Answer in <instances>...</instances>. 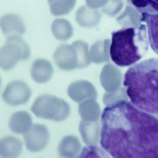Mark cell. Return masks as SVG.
<instances>
[{
    "label": "cell",
    "mask_w": 158,
    "mask_h": 158,
    "mask_svg": "<svg viewBox=\"0 0 158 158\" xmlns=\"http://www.w3.org/2000/svg\"><path fill=\"white\" fill-rule=\"evenodd\" d=\"M53 59L56 65L63 71L84 69L90 63L88 45L81 40H76L72 45L62 44L54 52Z\"/></svg>",
    "instance_id": "obj_4"
},
{
    "label": "cell",
    "mask_w": 158,
    "mask_h": 158,
    "mask_svg": "<svg viewBox=\"0 0 158 158\" xmlns=\"http://www.w3.org/2000/svg\"><path fill=\"white\" fill-rule=\"evenodd\" d=\"M33 120L31 115L25 111L14 113L9 122V127L12 132L24 135L31 128Z\"/></svg>",
    "instance_id": "obj_11"
},
{
    "label": "cell",
    "mask_w": 158,
    "mask_h": 158,
    "mask_svg": "<svg viewBox=\"0 0 158 158\" xmlns=\"http://www.w3.org/2000/svg\"><path fill=\"white\" fill-rule=\"evenodd\" d=\"M23 150V142L13 136L3 138L0 141V156L2 158H15Z\"/></svg>",
    "instance_id": "obj_15"
},
{
    "label": "cell",
    "mask_w": 158,
    "mask_h": 158,
    "mask_svg": "<svg viewBox=\"0 0 158 158\" xmlns=\"http://www.w3.org/2000/svg\"><path fill=\"white\" fill-rule=\"evenodd\" d=\"M138 13L158 14V0H127Z\"/></svg>",
    "instance_id": "obj_19"
},
{
    "label": "cell",
    "mask_w": 158,
    "mask_h": 158,
    "mask_svg": "<svg viewBox=\"0 0 158 158\" xmlns=\"http://www.w3.org/2000/svg\"><path fill=\"white\" fill-rule=\"evenodd\" d=\"M38 118L55 122H61L70 116L69 104L60 98L49 94H43L36 99L31 108Z\"/></svg>",
    "instance_id": "obj_5"
},
{
    "label": "cell",
    "mask_w": 158,
    "mask_h": 158,
    "mask_svg": "<svg viewBox=\"0 0 158 158\" xmlns=\"http://www.w3.org/2000/svg\"><path fill=\"white\" fill-rule=\"evenodd\" d=\"M82 149V146L77 137L69 135L64 137L59 144L58 151L59 155L64 158L76 157Z\"/></svg>",
    "instance_id": "obj_12"
},
{
    "label": "cell",
    "mask_w": 158,
    "mask_h": 158,
    "mask_svg": "<svg viewBox=\"0 0 158 158\" xmlns=\"http://www.w3.org/2000/svg\"><path fill=\"white\" fill-rule=\"evenodd\" d=\"M79 131L84 142L89 146L95 145L98 140V129L93 122L80 121Z\"/></svg>",
    "instance_id": "obj_16"
},
{
    "label": "cell",
    "mask_w": 158,
    "mask_h": 158,
    "mask_svg": "<svg viewBox=\"0 0 158 158\" xmlns=\"http://www.w3.org/2000/svg\"><path fill=\"white\" fill-rule=\"evenodd\" d=\"M141 15L140 21L147 24L151 48L158 55V14L143 13Z\"/></svg>",
    "instance_id": "obj_13"
},
{
    "label": "cell",
    "mask_w": 158,
    "mask_h": 158,
    "mask_svg": "<svg viewBox=\"0 0 158 158\" xmlns=\"http://www.w3.org/2000/svg\"><path fill=\"white\" fill-rule=\"evenodd\" d=\"M123 85L134 106L158 117V58L130 67L124 75Z\"/></svg>",
    "instance_id": "obj_2"
},
{
    "label": "cell",
    "mask_w": 158,
    "mask_h": 158,
    "mask_svg": "<svg viewBox=\"0 0 158 158\" xmlns=\"http://www.w3.org/2000/svg\"><path fill=\"white\" fill-rule=\"evenodd\" d=\"M67 93L73 101L77 102L96 96V90L93 85L85 80H78L70 84L67 89Z\"/></svg>",
    "instance_id": "obj_9"
},
{
    "label": "cell",
    "mask_w": 158,
    "mask_h": 158,
    "mask_svg": "<svg viewBox=\"0 0 158 158\" xmlns=\"http://www.w3.org/2000/svg\"><path fill=\"white\" fill-rule=\"evenodd\" d=\"M76 21L80 26L84 28L92 27L96 23V20L85 10H81L77 14Z\"/></svg>",
    "instance_id": "obj_20"
},
{
    "label": "cell",
    "mask_w": 158,
    "mask_h": 158,
    "mask_svg": "<svg viewBox=\"0 0 158 158\" xmlns=\"http://www.w3.org/2000/svg\"><path fill=\"white\" fill-rule=\"evenodd\" d=\"M30 56V47L21 36L8 37L0 49V66L4 71H10L20 61L26 60Z\"/></svg>",
    "instance_id": "obj_6"
},
{
    "label": "cell",
    "mask_w": 158,
    "mask_h": 158,
    "mask_svg": "<svg viewBox=\"0 0 158 158\" xmlns=\"http://www.w3.org/2000/svg\"><path fill=\"white\" fill-rule=\"evenodd\" d=\"M100 144L114 158H158V117L126 100L102 111Z\"/></svg>",
    "instance_id": "obj_1"
},
{
    "label": "cell",
    "mask_w": 158,
    "mask_h": 158,
    "mask_svg": "<svg viewBox=\"0 0 158 158\" xmlns=\"http://www.w3.org/2000/svg\"><path fill=\"white\" fill-rule=\"evenodd\" d=\"M31 95V89L26 83L22 80H15L8 84L2 97L7 104L16 106L26 104Z\"/></svg>",
    "instance_id": "obj_7"
},
{
    "label": "cell",
    "mask_w": 158,
    "mask_h": 158,
    "mask_svg": "<svg viewBox=\"0 0 158 158\" xmlns=\"http://www.w3.org/2000/svg\"><path fill=\"white\" fill-rule=\"evenodd\" d=\"M54 73L50 62L45 59L36 60L32 64L31 75L32 79L38 84H44L51 79Z\"/></svg>",
    "instance_id": "obj_10"
},
{
    "label": "cell",
    "mask_w": 158,
    "mask_h": 158,
    "mask_svg": "<svg viewBox=\"0 0 158 158\" xmlns=\"http://www.w3.org/2000/svg\"><path fill=\"white\" fill-rule=\"evenodd\" d=\"M111 35L110 56L112 61L120 67L135 64L148 50V38L145 25L113 31Z\"/></svg>",
    "instance_id": "obj_3"
},
{
    "label": "cell",
    "mask_w": 158,
    "mask_h": 158,
    "mask_svg": "<svg viewBox=\"0 0 158 158\" xmlns=\"http://www.w3.org/2000/svg\"><path fill=\"white\" fill-rule=\"evenodd\" d=\"M24 138L28 150L39 152L48 146L50 139L49 131L45 125L35 123L24 134Z\"/></svg>",
    "instance_id": "obj_8"
},
{
    "label": "cell",
    "mask_w": 158,
    "mask_h": 158,
    "mask_svg": "<svg viewBox=\"0 0 158 158\" xmlns=\"http://www.w3.org/2000/svg\"><path fill=\"white\" fill-rule=\"evenodd\" d=\"M78 112L82 120L93 122L98 117L99 111L97 103L91 99H87L80 102Z\"/></svg>",
    "instance_id": "obj_18"
},
{
    "label": "cell",
    "mask_w": 158,
    "mask_h": 158,
    "mask_svg": "<svg viewBox=\"0 0 158 158\" xmlns=\"http://www.w3.org/2000/svg\"><path fill=\"white\" fill-rule=\"evenodd\" d=\"M51 30L55 38L61 41L68 40L73 34V26L64 19L55 20L52 25Z\"/></svg>",
    "instance_id": "obj_17"
},
{
    "label": "cell",
    "mask_w": 158,
    "mask_h": 158,
    "mask_svg": "<svg viewBox=\"0 0 158 158\" xmlns=\"http://www.w3.org/2000/svg\"><path fill=\"white\" fill-rule=\"evenodd\" d=\"M103 152L100 148L94 145L85 147L83 149L79 155L80 158H90V157H101L103 156Z\"/></svg>",
    "instance_id": "obj_21"
},
{
    "label": "cell",
    "mask_w": 158,
    "mask_h": 158,
    "mask_svg": "<svg viewBox=\"0 0 158 158\" xmlns=\"http://www.w3.org/2000/svg\"><path fill=\"white\" fill-rule=\"evenodd\" d=\"M2 33L8 37L12 36H21L26 32L25 25L19 17L15 16L3 17L1 22Z\"/></svg>",
    "instance_id": "obj_14"
}]
</instances>
